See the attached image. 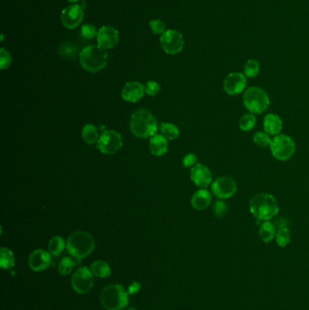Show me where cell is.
<instances>
[{
    "mask_svg": "<svg viewBox=\"0 0 309 310\" xmlns=\"http://www.w3.org/2000/svg\"><path fill=\"white\" fill-rule=\"evenodd\" d=\"M250 211L256 220H270L278 215L279 211L278 201L269 194H259L253 196L250 202Z\"/></svg>",
    "mask_w": 309,
    "mask_h": 310,
    "instance_id": "1",
    "label": "cell"
},
{
    "mask_svg": "<svg viewBox=\"0 0 309 310\" xmlns=\"http://www.w3.org/2000/svg\"><path fill=\"white\" fill-rule=\"evenodd\" d=\"M130 128L138 138H148L156 135L158 125L155 117L147 109H138L131 117Z\"/></svg>",
    "mask_w": 309,
    "mask_h": 310,
    "instance_id": "2",
    "label": "cell"
},
{
    "mask_svg": "<svg viewBox=\"0 0 309 310\" xmlns=\"http://www.w3.org/2000/svg\"><path fill=\"white\" fill-rule=\"evenodd\" d=\"M79 60L85 70L90 73H97L107 65V52L99 45H88L81 51Z\"/></svg>",
    "mask_w": 309,
    "mask_h": 310,
    "instance_id": "3",
    "label": "cell"
},
{
    "mask_svg": "<svg viewBox=\"0 0 309 310\" xmlns=\"http://www.w3.org/2000/svg\"><path fill=\"white\" fill-rule=\"evenodd\" d=\"M94 247L95 243L92 235L83 230H78L71 234L67 241L68 252L77 261H81L90 255L94 251Z\"/></svg>",
    "mask_w": 309,
    "mask_h": 310,
    "instance_id": "4",
    "label": "cell"
},
{
    "mask_svg": "<svg viewBox=\"0 0 309 310\" xmlns=\"http://www.w3.org/2000/svg\"><path fill=\"white\" fill-rule=\"evenodd\" d=\"M129 293L121 285H110L101 293V304L106 310H122L126 308Z\"/></svg>",
    "mask_w": 309,
    "mask_h": 310,
    "instance_id": "5",
    "label": "cell"
},
{
    "mask_svg": "<svg viewBox=\"0 0 309 310\" xmlns=\"http://www.w3.org/2000/svg\"><path fill=\"white\" fill-rule=\"evenodd\" d=\"M242 100L246 110L254 114H261L264 112L270 103L267 92L258 86H251L246 89Z\"/></svg>",
    "mask_w": 309,
    "mask_h": 310,
    "instance_id": "6",
    "label": "cell"
},
{
    "mask_svg": "<svg viewBox=\"0 0 309 310\" xmlns=\"http://www.w3.org/2000/svg\"><path fill=\"white\" fill-rule=\"evenodd\" d=\"M296 148L295 141L290 136L283 134L274 136L269 146L272 156L281 162H285L293 157L296 153Z\"/></svg>",
    "mask_w": 309,
    "mask_h": 310,
    "instance_id": "7",
    "label": "cell"
},
{
    "mask_svg": "<svg viewBox=\"0 0 309 310\" xmlns=\"http://www.w3.org/2000/svg\"><path fill=\"white\" fill-rule=\"evenodd\" d=\"M122 146V139L118 132L113 130L103 131L96 143V148L104 154H113Z\"/></svg>",
    "mask_w": 309,
    "mask_h": 310,
    "instance_id": "8",
    "label": "cell"
},
{
    "mask_svg": "<svg viewBox=\"0 0 309 310\" xmlns=\"http://www.w3.org/2000/svg\"><path fill=\"white\" fill-rule=\"evenodd\" d=\"M211 192L220 200H227L233 197L237 193V183L229 176H220L211 183Z\"/></svg>",
    "mask_w": 309,
    "mask_h": 310,
    "instance_id": "9",
    "label": "cell"
},
{
    "mask_svg": "<svg viewBox=\"0 0 309 310\" xmlns=\"http://www.w3.org/2000/svg\"><path fill=\"white\" fill-rule=\"evenodd\" d=\"M71 285L78 294L89 292L94 286V274L86 267L79 268L73 274Z\"/></svg>",
    "mask_w": 309,
    "mask_h": 310,
    "instance_id": "10",
    "label": "cell"
},
{
    "mask_svg": "<svg viewBox=\"0 0 309 310\" xmlns=\"http://www.w3.org/2000/svg\"><path fill=\"white\" fill-rule=\"evenodd\" d=\"M160 42L162 49L167 54H179L183 49V36L177 30L168 29L161 35Z\"/></svg>",
    "mask_w": 309,
    "mask_h": 310,
    "instance_id": "11",
    "label": "cell"
},
{
    "mask_svg": "<svg viewBox=\"0 0 309 310\" xmlns=\"http://www.w3.org/2000/svg\"><path fill=\"white\" fill-rule=\"evenodd\" d=\"M246 77L239 72H233L229 74L223 82V89L227 95L230 96L240 95L246 90Z\"/></svg>",
    "mask_w": 309,
    "mask_h": 310,
    "instance_id": "12",
    "label": "cell"
},
{
    "mask_svg": "<svg viewBox=\"0 0 309 310\" xmlns=\"http://www.w3.org/2000/svg\"><path fill=\"white\" fill-rule=\"evenodd\" d=\"M85 17L84 9L79 5H71L64 9L61 14V21L68 29H75L80 26Z\"/></svg>",
    "mask_w": 309,
    "mask_h": 310,
    "instance_id": "13",
    "label": "cell"
},
{
    "mask_svg": "<svg viewBox=\"0 0 309 310\" xmlns=\"http://www.w3.org/2000/svg\"><path fill=\"white\" fill-rule=\"evenodd\" d=\"M191 179L193 183L201 189L208 188L213 180L211 170L206 165L199 162L191 170Z\"/></svg>",
    "mask_w": 309,
    "mask_h": 310,
    "instance_id": "14",
    "label": "cell"
},
{
    "mask_svg": "<svg viewBox=\"0 0 309 310\" xmlns=\"http://www.w3.org/2000/svg\"><path fill=\"white\" fill-rule=\"evenodd\" d=\"M96 40L104 49H112L119 43V32L111 26H103L99 28Z\"/></svg>",
    "mask_w": 309,
    "mask_h": 310,
    "instance_id": "15",
    "label": "cell"
},
{
    "mask_svg": "<svg viewBox=\"0 0 309 310\" xmlns=\"http://www.w3.org/2000/svg\"><path fill=\"white\" fill-rule=\"evenodd\" d=\"M51 255L50 252L44 250H36L32 252L28 258V266L34 271L45 270L51 265Z\"/></svg>",
    "mask_w": 309,
    "mask_h": 310,
    "instance_id": "16",
    "label": "cell"
},
{
    "mask_svg": "<svg viewBox=\"0 0 309 310\" xmlns=\"http://www.w3.org/2000/svg\"><path fill=\"white\" fill-rule=\"evenodd\" d=\"M145 86L139 82H128L121 90L122 99L129 103H136L144 97Z\"/></svg>",
    "mask_w": 309,
    "mask_h": 310,
    "instance_id": "17",
    "label": "cell"
},
{
    "mask_svg": "<svg viewBox=\"0 0 309 310\" xmlns=\"http://www.w3.org/2000/svg\"><path fill=\"white\" fill-rule=\"evenodd\" d=\"M263 128L270 136L280 135L283 129L281 117L276 113H268L263 120Z\"/></svg>",
    "mask_w": 309,
    "mask_h": 310,
    "instance_id": "18",
    "label": "cell"
},
{
    "mask_svg": "<svg viewBox=\"0 0 309 310\" xmlns=\"http://www.w3.org/2000/svg\"><path fill=\"white\" fill-rule=\"evenodd\" d=\"M212 203V194L206 189H200L192 197V206L196 211H203Z\"/></svg>",
    "mask_w": 309,
    "mask_h": 310,
    "instance_id": "19",
    "label": "cell"
},
{
    "mask_svg": "<svg viewBox=\"0 0 309 310\" xmlns=\"http://www.w3.org/2000/svg\"><path fill=\"white\" fill-rule=\"evenodd\" d=\"M168 146L169 144H168L167 139L163 135H153V137H151L149 148H150L151 153L154 156L160 157V156L164 155L168 151Z\"/></svg>",
    "mask_w": 309,
    "mask_h": 310,
    "instance_id": "20",
    "label": "cell"
},
{
    "mask_svg": "<svg viewBox=\"0 0 309 310\" xmlns=\"http://www.w3.org/2000/svg\"><path fill=\"white\" fill-rule=\"evenodd\" d=\"M276 233H277V229L273 222H271L270 220L263 221L262 224L260 225L259 234L263 242H271L273 238L276 237Z\"/></svg>",
    "mask_w": 309,
    "mask_h": 310,
    "instance_id": "21",
    "label": "cell"
},
{
    "mask_svg": "<svg viewBox=\"0 0 309 310\" xmlns=\"http://www.w3.org/2000/svg\"><path fill=\"white\" fill-rule=\"evenodd\" d=\"M90 270L95 277L102 278V279L107 278L112 273L111 267L105 261H96L93 262L90 266Z\"/></svg>",
    "mask_w": 309,
    "mask_h": 310,
    "instance_id": "22",
    "label": "cell"
},
{
    "mask_svg": "<svg viewBox=\"0 0 309 310\" xmlns=\"http://www.w3.org/2000/svg\"><path fill=\"white\" fill-rule=\"evenodd\" d=\"M82 135H83L84 141L86 144H94L97 143L99 137H100L97 128L94 125H91V123L85 125L84 126Z\"/></svg>",
    "mask_w": 309,
    "mask_h": 310,
    "instance_id": "23",
    "label": "cell"
},
{
    "mask_svg": "<svg viewBox=\"0 0 309 310\" xmlns=\"http://www.w3.org/2000/svg\"><path fill=\"white\" fill-rule=\"evenodd\" d=\"M0 265L4 270H10L15 266L13 252L7 247H1L0 250Z\"/></svg>",
    "mask_w": 309,
    "mask_h": 310,
    "instance_id": "24",
    "label": "cell"
},
{
    "mask_svg": "<svg viewBox=\"0 0 309 310\" xmlns=\"http://www.w3.org/2000/svg\"><path fill=\"white\" fill-rule=\"evenodd\" d=\"M256 123H257L256 114L248 112L240 117L238 126H239V129L243 132H250L255 128Z\"/></svg>",
    "mask_w": 309,
    "mask_h": 310,
    "instance_id": "25",
    "label": "cell"
},
{
    "mask_svg": "<svg viewBox=\"0 0 309 310\" xmlns=\"http://www.w3.org/2000/svg\"><path fill=\"white\" fill-rule=\"evenodd\" d=\"M66 242L65 239L60 236H55L50 239L48 243V251L54 256H59L65 251Z\"/></svg>",
    "mask_w": 309,
    "mask_h": 310,
    "instance_id": "26",
    "label": "cell"
},
{
    "mask_svg": "<svg viewBox=\"0 0 309 310\" xmlns=\"http://www.w3.org/2000/svg\"><path fill=\"white\" fill-rule=\"evenodd\" d=\"M160 128H161V134L165 137L166 139L172 141V140L177 139L179 137V128L173 123L161 122Z\"/></svg>",
    "mask_w": 309,
    "mask_h": 310,
    "instance_id": "27",
    "label": "cell"
},
{
    "mask_svg": "<svg viewBox=\"0 0 309 310\" xmlns=\"http://www.w3.org/2000/svg\"><path fill=\"white\" fill-rule=\"evenodd\" d=\"M253 142L256 145L260 146V148H268L270 146L272 138L266 132H257L253 135Z\"/></svg>",
    "mask_w": 309,
    "mask_h": 310,
    "instance_id": "28",
    "label": "cell"
},
{
    "mask_svg": "<svg viewBox=\"0 0 309 310\" xmlns=\"http://www.w3.org/2000/svg\"><path fill=\"white\" fill-rule=\"evenodd\" d=\"M276 242L279 247H287V245L290 243L291 240V234L288 228H283L277 230L276 233Z\"/></svg>",
    "mask_w": 309,
    "mask_h": 310,
    "instance_id": "29",
    "label": "cell"
},
{
    "mask_svg": "<svg viewBox=\"0 0 309 310\" xmlns=\"http://www.w3.org/2000/svg\"><path fill=\"white\" fill-rule=\"evenodd\" d=\"M260 63L255 59H250L246 61L244 66V75L249 78H254L257 77L260 73Z\"/></svg>",
    "mask_w": 309,
    "mask_h": 310,
    "instance_id": "30",
    "label": "cell"
},
{
    "mask_svg": "<svg viewBox=\"0 0 309 310\" xmlns=\"http://www.w3.org/2000/svg\"><path fill=\"white\" fill-rule=\"evenodd\" d=\"M58 52L60 55L65 58L72 59L76 57L77 49L76 45L70 42H65L59 46Z\"/></svg>",
    "mask_w": 309,
    "mask_h": 310,
    "instance_id": "31",
    "label": "cell"
},
{
    "mask_svg": "<svg viewBox=\"0 0 309 310\" xmlns=\"http://www.w3.org/2000/svg\"><path fill=\"white\" fill-rule=\"evenodd\" d=\"M76 266V262L73 261L70 257H65L62 261H60L58 266L59 273L63 276L70 274L72 272L74 267Z\"/></svg>",
    "mask_w": 309,
    "mask_h": 310,
    "instance_id": "32",
    "label": "cell"
},
{
    "mask_svg": "<svg viewBox=\"0 0 309 310\" xmlns=\"http://www.w3.org/2000/svg\"><path fill=\"white\" fill-rule=\"evenodd\" d=\"M228 210H229L228 205H227V203H225L224 200L218 199L213 205L214 215L218 218H223L227 215Z\"/></svg>",
    "mask_w": 309,
    "mask_h": 310,
    "instance_id": "33",
    "label": "cell"
},
{
    "mask_svg": "<svg viewBox=\"0 0 309 310\" xmlns=\"http://www.w3.org/2000/svg\"><path fill=\"white\" fill-rule=\"evenodd\" d=\"M97 34H98V30L96 29V27L91 24H85L81 28V36L85 39H88V40L93 39L97 36Z\"/></svg>",
    "mask_w": 309,
    "mask_h": 310,
    "instance_id": "34",
    "label": "cell"
},
{
    "mask_svg": "<svg viewBox=\"0 0 309 310\" xmlns=\"http://www.w3.org/2000/svg\"><path fill=\"white\" fill-rule=\"evenodd\" d=\"M149 26H150V28L153 31V34H155V35H162L167 31L166 25L161 21V19L151 20L149 23Z\"/></svg>",
    "mask_w": 309,
    "mask_h": 310,
    "instance_id": "35",
    "label": "cell"
},
{
    "mask_svg": "<svg viewBox=\"0 0 309 310\" xmlns=\"http://www.w3.org/2000/svg\"><path fill=\"white\" fill-rule=\"evenodd\" d=\"M11 55L9 54V51L5 49L4 47H2L0 50V68L2 70H5L7 68H9L11 65Z\"/></svg>",
    "mask_w": 309,
    "mask_h": 310,
    "instance_id": "36",
    "label": "cell"
},
{
    "mask_svg": "<svg viewBox=\"0 0 309 310\" xmlns=\"http://www.w3.org/2000/svg\"><path fill=\"white\" fill-rule=\"evenodd\" d=\"M161 91V86L156 81H148L145 86V93L150 96H156Z\"/></svg>",
    "mask_w": 309,
    "mask_h": 310,
    "instance_id": "37",
    "label": "cell"
},
{
    "mask_svg": "<svg viewBox=\"0 0 309 310\" xmlns=\"http://www.w3.org/2000/svg\"><path fill=\"white\" fill-rule=\"evenodd\" d=\"M197 163L198 157L195 153H188L182 160V165L185 168L195 166Z\"/></svg>",
    "mask_w": 309,
    "mask_h": 310,
    "instance_id": "38",
    "label": "cell"
},
{
    "mask_svg": "<svg viewBox=\"0 0 309 310\" xmlns=\"http://www.w3.org/2000/svg\"><path fill=\"white\" fill-rule=\"evenodd\" d=\"M273 223L277 230L279 229H283V228H288V221H287V219H285L283 217L277 218Z\"/></svg>",
    "mask_w": 309,
    "mask_h": 310,
    "instance_id": "39",
    "label": "cell"
},
{
    "mask_svg": "<svg viewBox=\"0 0 309 310\" xmlns=\"http://www.w3.org/2000/svg\"><path fill=\"white\" fill-rule=\"evenodd\" d=\"M140 289H141V285H140V283H138V282H134V283L131 284L130 286H129L128 293L131 294V295H134V294L139 292Z\"/></svg>",
    "mask_w": 309,
    "mask_h": 310,
    "instance_id": "40",
    "label": "cell"
},
{
    "mask_svg": "<svg viewBox=\"0 0 309 310\" xmlns=\"http://www.w3.org/2000/svg\"><path fill=\"white\" fill-rule=\"evenodd\" d=\"M68 2H71V3H76V2H78L79 0H68Z\"/></svg>",
    "mask_w": 309,
    "mask_h": 310,
    "instance_id": "41",
    "label": "cell"
},
{
    "mask_svg": "<svg viewBox=\"0 0 309 310\" xmlns=\"http://www.w3.org/2000/svg\"><path fill=\"white\" fill-rule=\"evenodd\" d=\"M128 310H137V309H135V308H134V307H131V308H129V309Z\"/></svg>",
    "mask_w": 309,
    "mask_h": 310,
    "instance_id": "42",
    "label": "cell"
}]
</instances>
